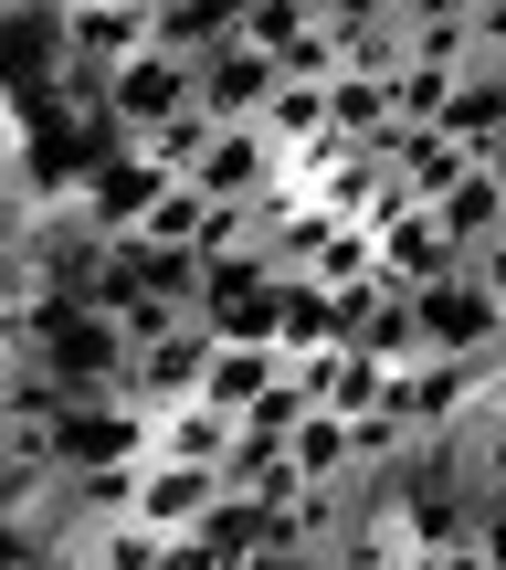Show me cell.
Wrapping results in <instances>:
<instances>
[{"instance_id": "1", "label": "cell", "mask_w": 506, "mask_h": 570, "mask_svg": "<svg viewBox=\"0 0 506 570\" xmlns=\"http://www.w3.org/2000/svg\"><path fill=\"white\" fill-rule=\"evenodd\" d=\"M169 190H180V180H169L148 148H106V159L85 169V190H75V223L96 233V244H138V233H148V212H159Z\"/></svg>"}, {"instance_id": "2", "label": "cell", "mask_w": 506, "mask_h": 570, "mask_svg": "<svg viewBox=\"0 0 506 570\" xmlns=\"http://www.w3.org/2000/svg\"><path fill=\"white\" fill-rule=\"evenodd\" d=\"M159 454V423L138 402H75L53 423V475H138Z\"/></svg>"}, {"instance_id": "3", "label": "cell", "mask_w": 506, "mask_h": 570, "mask_svg": "<svg viewBox=\"0 0 506 570\" xmlns=\"http://www.w3.org/2000/svg\"><path fill=\"white\" fill-rule=\"evenodd\" d=\"M180 117H201V96H190V63H169L159 42L106 75V138H117V148H148L159 127H180Z\"/></svg>"}, {"instance_id": "4", "label": "cell", "mask_w": 506, "mask_h": 570, "mask_svg": "<svg viewBox=\"0 0 506 570\" xmlns=\"http://www.w3.org/2000/svg\"><path fill=\"white\" fill-rule=\"evenodd\" d=\"M411 338H423V360H506V306L475 275H454L433 296H411Z\"/></svg>"}, {"instance_id": "5", "label": "cell", "mask_w": 506, "mask_h": 570, "mask_svg": "<svg viewBox=\"0 0 506 570\" xmlns=\"http://www.w3.org/2000/svg\"><path fill=\"white\" fill-rule=\"evenodd\" d=\"M180 190H201L211 212H254V202H275V190H285V159H275L264 127H211V148L190 159Z\"/></svg>"}, {"instance_id": "6", "label": "cell", "mask_w": 506, "mask_h": 570, "mask_svg": "<svg viewBox=\"0 0 506 570\" xmlns=\"http://www.w3.org/2000/svg\"><path fill=\"white\" fill-rule=\"evenodd\" d=\"M275 53H264V42H244V32H232V42H211V53L201 63H190V96H201V117L211 127H254L264 117V106H275Z\"/></svg>"}, {"instance_id": "7", "label": "cell", "mask_w": 506, "mask_h": 570, "mask_svg": "<svg viewBox=\"0 0 506 570\" xmlns=\"http://www.w3.org/2000/svg\"><path fill=\"white\" fill-rule=\"evenodd\" d=\"M244 42L275 53L285 85H338V11H285V0H254V11H244Z\"/></svg>"}, {"instance_id": "8", "label": "cell", "mask_w": 506, "mask_h": 570, "mask_svg": "<svg viewBox=\"0 0 506 570\" xmlns=\"http://www.w3.org/2000/svg\"><path fill=\"white\" fill-rule=\"evenodd\" d=\"M201 370H211V327H169V338L127 348V391H117V402H138L148 423H159V412L201 402Z\"/></svg>"}, {"instance_id": "9", "label": "cell", "mask_w": 506, "mask_h": 570, "mask_svg": "<svg viewBox=\"0 0 506 570\" xmlns=\"http://www.w3.org/2000/svg\"><path fill=\"white\" fill-rule=\"evenodd\" d=\"M211 508H222V475H201V465H138V508H127V529H148V539H201Z\"/></svg>"}, {"instance_id": "10", "label": "cell", "mask_w": 506, "mask_h": 570, "mask_svg": "<svg viewBox=\"0 0 506 570\" xmlns=\"http://www.w3.org/2000/svg\"><path fill=\"white\" fill-rule=\"evenodd\" d=\"M138 53H148V0H63V63L117 75Z\"/></svg>"}, {"instance_id": "11", "label": "cell", "mask_w": 506, "mask_h": 570, "mask_svg": "<svg viewBox=\"0 0 506 570\" xmlns=\"http://www.w3.org/2000/svg\"><path fill=\"white\" fill-rule=\"evenodd\" d=\"M380 169H390V180H401L423 212H433V202H454V190L475 180V159L444 138V127H390V138H380Z\"/></svg>"}, {"instance_id": "12", "label": "cell", "mask_w": 506, "mask_h": 570, "mask_svg": "<svg viewBox=\"0 0 506 570\" xmlns=\"http://www.w3.org/2000/svg\"><path fill=\"white\" fill-rule=\"evenodd\" d=\"M369 244H380V275L401 285V296H433V285L465 275V254L444 244V223H433V212H401V223H380Z\"/></svg>"}, {"instance_id": "13", "label": "cell", "mask_w": 506, "mask_h": 570, "mask_svg": "<svg viewBox=\"0 0 506 570\" xmlns=\"http://www.w3.org/2000/svg\"><path fill=\"white\" fill-rule=\"evenodd\" d=\"M285 370H296V360H275V348H264V338H222V348H211V370H201V402L244 423V412H254L264 391L285 381Z\"/></svg>"}, {"instance_id": "14", "label": "cell", "mask_w": 506, "mask_h": 570, "mask_svg": "<svg viewBox=\"0 0 506 570\" xmlns=\"http://www.w3.org/2000/svg\"><path fill=\"white\" fill-rule=\"evenodd\" d=\"M285 465H296V487H306V497H338L348 475H359V433H348L338 412H306V423L285 433Z\"/></svg>"}, {"instance_id": "15", "label": "cell", "mask_w": 506, "mask_h": 570, "mask_svg": "<svg viewBox=\"0 0 506 570\" xmlns=\"http://www.w3.org/2000/svg\"><path fill=\"white\" fill-rule=\"evenodd\" d=\"M232 444H244V423H232V412L180 402V412H159V454H148V465H201V475H222Z\"/></svg>"}, {"instance_id": "16", "label": "cell", "mask_w": 506, "mask_h": 570, "mask_svg": "<svg viewBox=\"0 0 506 570\" xmlns=\"http://www.w3.org/2000/svg\"><path fill=\"white\" fill-rule=\"evenodd\" d=\"M444 138L465 148V159H486L506 138V63H465L454 75V106H444Z\"/></svg>"}, {"instance_id": "17", "label": "cell", "mask_w": 506, "mask_h": 570, "mask_svg": "<svg viewBox=\"0 0 506 570\" xmlns=\"http://www.w3.org/2000/svg\"><path fill=\"white\" fill-rule=\"evenodd\" d=\"M338 348V296L306 275H275V360H317Z\"/></svg>"}, {"instance_id": "18", "label": "cell", "mask_w": 506, "mask_h": 570, "mask_svg": "<svg viewBox=\"0 0 506 570\" xmlns=\"http://www.w3.org/2000/svg\"><path fill=\"white\" fill-rule=\"evenodd\" d=\"M401 32H411V63H444V75H465L475 63V0H411L401 11Z\"/></svg>"}, {"instance_id": "19", "label": "cell", "mask_w": 506, "mask_h": 570, "mask_svg": "<svg viewBox=\"0 0 506 570\" xmlns=\"http://www.w3.org/2000/svg\"><path fill=\"white\" fill-rule=\"evenodd\" d=\"M433 223H444V244H454V254H465V265H475V254H486L496 233H506V190L486 180V169H475V180L454 190V202H433Z\"/></svg>"}, {"instance_id": "20", "label": "cell", "mask_w": 506, "mask_h": 570, "mask_svg": "<svg viewBox=\"0 0 506 570\" xmlns=\"http://www.w3.org/2000/svg\"><path fill=\"white\" fill-rule=\"evenodd\" d=\"M264 138H275V159H306V148L327 138V85H275V106H264Z\"/></svg>"}, {"instance_id": "21", "label": "cell", "mask_w": 506, "mask_h": 570, "mask_svg": "<svg viewBox=\"0 0 506 570\" xmlns=\"http://www.w3.org/2000/svg\"><path fill=\"white\" fill-rule=\"evenodd\" d=\"M369 275H380V244H369L359 223H327V244L306 254V285H327V296H359Z\"/></svg>"}, {"instance_id": "22", "label": "cell", "mask_w": 506, "mask_h": 570, "mask_svg": "<svg viewBox=\"0 0 506 570\" xmlns=\"http://www.w3.org/2000/svg\"><path fill=\"white\" fill-rule=\"evenodd\" d=\"M306 412H317V391H306L296 370H285V381H275V391H264V402L244 412V433H254V444H285V433H296Z\"/></svg>"}, {"instance_id": "23", "label": "cell", "mask_w": 506, "mask_h": 570, "mask_svg": "<svg viewBox=\"0 0 506 570\" xmlns=\"http://www.w3.org/2000/svg\"><path fill=\"white\" fill-rule=\"evenodd\" d=\"M475 63H506V0H475Z\"/></svg>"}, {"instance_id": "24", "label": "cell", "mask_w": 506, "mask_h": 570, "mask_svg": "<svg viewBox=\"0 0 506 570\" xmlns=\"http://www.w3.org/2000/svg\"><path fill=\"white\" fill-rule=\"evenodd\" d=\"M475 550H486V570H506V497H486V518H475Z\"/></svg>"}, {"instance_id": "25", "label": "cell", "mask_w": 506, "mask_h": 570, "mask_svg": "<svg viewBox=\"0 0 506 570\" xmlns=\"http://www.w3.org/2000/svg\"><path fill=\"white\" fill-rule=\"evenodd\" d=\"M465 275H475V285H486V296L506 306V233H496V244H486V254H475V265H465Z\"/></svg>"}, {"instance_id": "26", "label": "cell", "mask_w": 506, "mask_h": 570, "mask_svg": "<svg viewBox=\"0 0 506 570\" xmlns=\"http://www.w3.org/2000/svg\"><path fill=\"white\" fill-rule=\"evenodd\" d=\"M159 570H222V560H211L201 539H159Z\"/></svg>"}, {"instance_id": "27", "label": "cell", "mask_w": 506, "mask_h": 570, "mask_svg": "<svg viewBox=\"0 0 506 570\" xmlns=\"http://www.w3.org/2000/svg\"><path fill=\"white\" fill-rule=\"evenodd\" d=\"M254 570H338V560H327V550H264Z\"/></svg>"}, {"instance_id": "28", "label": "cell", "mask_w": 506, "mask_h": 570, "mask_svg": "<svg viewBox=\"0 0 506 570\" xmlns=\"http://www.w3.org/2000/svg\"><path fill=\"white\" fill-rule=\"evenodd\" d=\"M475 169H486V180H496V190H506V138H496V148H486V159H475Z\"/></svg>"}, {"instance_id": "29", "label": "cell", "mask_w": 506, "mask_h": 570, "mask_svg": "<svg viewBox=\"0 0 506 570\" xmlns=\"http://www.w3.org/2000/svg\"><path fill=\"white\" fill-rule=\"evenodd\" d=\"M0 444H11V360H0Z\"/></svg>"}, {"instance_id": "30", "label": "cell", "mask_w": 506, "mask_h": 570, "mask_svg": "<svg viewBox=\"0 0 506 570\" xmlns=\"http://www.w3.org/2000/svg\"><path fill=\"white\" fill-rule=\"evenodd\" d=\"M390 570H433V560H423V550H401V560H390Z\"/></svg>"}, {"instance_id": "31", "label": "cell", "mask_w": 506, "mask_h": 570, "mask_svg": "<svg viewBox=\"0 0 506 570\" xmlns=\"http://www.w3.org/2000/svg\"><path fill=\"white\" fill-rule=\"evenodd\" d=\"M496 412H506V370H496Z\"/></svg>"}]
</instances>
